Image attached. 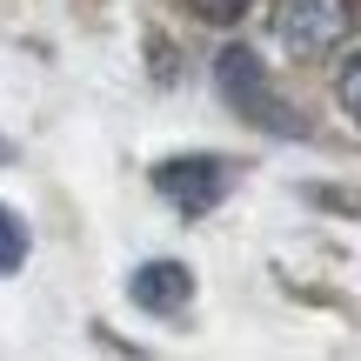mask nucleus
<instances>
[{"label":"nucleus","mask_w":361,"mask_h":361,"mask_svg":"<svg viewBox=\"0 0 361 361\" xmlns=\"http://www.w3.org/2000/svg\"><path fill=\"white\" fill-rule=\"evenodd\" d=\"M128 295H134V308H147V314H180L188 295H194V274L180 268V261H141Z\"/></svg>","instance_id":"obj_4"},{"label":"nucleus","mask_w":361,"mask_h":361,"mask_svg":"<svg viewBox=\"0 0 361 361\" xmlns=\"http://www.w3.org/2000/svg\"><path fill=\"white\" fill-rule=\"evenodd\" d=\"M335 101H341V114L361 128V47L341 61V74H335Z\"/></svg>","instance_id":"obj_6"},{"label":"nucleus","mask_w":361,"mask_h":361,"mask_svg":"<svg viewBox=\"0 0 361 361\" xmlns=\"http://www.w3.org/2000/svg\"><path fill=\"white\" fill-rule=\"evenodd\" d=\"M228 188H234V161H221V154H174L154 168V194L188 221L214 214L228 201Z\"/></svg>","instance_id":"obj_2"},{"label":"nucleus","mask_w":361,"mask_h":361,"mask_svg":"<svg viewBox=\"0 0 361 361\" xmlns=\"http://www.w3.org/2000/svg\"><path fill=\"white\" fill-rule=\"evenodd\" d=\"M247 7H255V0H188V13H201V20H214V27H228V20H241Z\"/></svg>","instance_id":"obj_7"},{"label":"nucleus","mask_w":361,"mask_h":361,"mask_svg":"<svg viewBox=\"0 0 361 361\" xmlns=\"http://www.w3.org/2000/svg\"><path fill=\"white\" fill-rule=\"evenodd\" d=\"M7 154H13V147H7V141H0V168H7Z\"/></svg>","instance_id":"obj_8"},{"label":"nucleus","mask_w":361,"mask_h":361,"mask_svg":"<svg viewBox=\"0 0 361 361\" xmlns=\"http://www.w3.org/2000/svg\"><path fill=\"white\" fill-rule=\"evenodd\" d=\"M355 34V0H281L274 7V40L295 61H322Z\"/></svg>","instance_id":"obj_1"},{"label":"nucleus","mask_w":361,"mask_h":361,"mask_svg":"<svg viewBox=\"0 0 361 361\" xmlns=\"http://www.w3.org/2000/svg\"><path fill=\"white\" fill-rule=\"evenodd\" d=\"M20 261H27V221L0 201V274H13Z\"/></svg>","instance_id":"obj_5"},{"label":"nucleus","mask_w":361,"mask_h":361,"mask_svg":"<svg viewBox=\"0 0 361 361\" xmlns=\"http://www.w3.org/2000/svg\"><path fill=\"white\" fill-rule=\"evenodd\" d=\"M214 74H221V94H228L247 121H261L268 134H301V121H288V101L268 87V74H261V61L247 47H228L214 61Z\"/></svg>","instance_id":"obj_3"}]
</instances>
